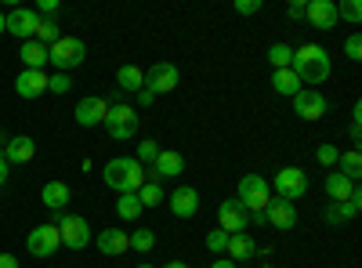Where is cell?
I'll return each instance as SVG.
<instances>
[{
	"label": "cell",
	"mask_w": 362,
	"mask_h": 268,
	"mask_svg": "<svg viewBox=\"0 0 362 268\" xmlns=\"http://www.w3.org/2000/svg\"><path fill=\"white\" fill-rule=\"evenodd\" d=\"M37 25H40V15L33 8H15V11L4 15V33H11L18 40H33Z\"/></svg>",
	"instance_id": "8fae6325"
},
{
	"label": "cell",
	"mask_w": 362,
	"mask_h": 268,
	"mask_svg": "<svg viewBox=\"0 0 362 268\" xmlns=\"http://www.w3.org/2000/svg\"><path fill=\"white\" fill-rule=\"evenodd\" d=\"M247 225H250V214H247V206L239 199H225L218 206V228L221 232L235 235V232H247Z\"/></svg>",
	"instance_id": "4fadbf2b"
},
{
	"label": "cell",
	"mask_w": 362,
	"mask_h": 268,
	"mask_svg": "<svg viewBox=\"0 0 362 268\" xmlns=\"http://www.w3.org/2000/svg\"><path fill=\"white\" fill-rule=\"evenodd\" d=\"M15 91H18V98H40L47 91V73L44 69H22L15 76Z\"/></svg>",
	"instance_id": "ffe728a7"
},
{
	"label": "cell",
	"mask_w": 362,
	"mask_h": 268,
	"mask_svg": "<svg viewBox=\"0 0 362 268\" xmlns=\"http://www.w3.org/2000/svg\"><path fill=\"white\" fill-rule=\"evenodd\" d=\"M358 211H362V192L355 189V192H351V196H348V199L337 206V218H355Z\"/></svg>",
	"instance_id": "d590c367"
},
{
	"label": "cell",
	"mask_w": 362,
	"mask_h": 268,
	"mask_svg": "<svg viewBox=\"0 0 362 268\" xmlns=\"http://www.w3.org/2000/svg\"><path fill=\"white\" fill-rule=\"evenodd\" d=\"M54 11H58V0H40V8H37V15H40V18H44V15L51 18Z\"/></svg>",
	"instance_id": "60d3db41"
},
{
	"label": "cell",
	"mask_w": 362,
	"mask_h": 268,
	"mask_svg": "<svg viewBox=\"0 0 362 268\" xmlns=\"http://www.w3.org/2000/svg\"><path fill=\"white\" fill-rule=\"evenodd\" d=\"M210 268H239L232 257H218V261H210Z\"/></svg>",
	"instance_id": "bcb514c9"
},
{
	"label": "cell",
	"mask_w": 362,
	"mask_h": 268,
	"mask_svg": "<svg viewBox=\"0 0 362 268\" xmlns=\"http://www.w3.org/2000/svg\"><path fill=\"white\" fill-rule=\"evenodd\" d=\"M102 182L112 189V192H138L145 182H148V174H145V167L134 160V156H116V160H109L105 167H102Z\"/></svg>",
	"instance_id": "7a4b0ae2"
},
{
	"label": "cell",
	"mask_w": 362,
	"mask_h": 268,
	"mask_svg": "<svg viewBox=\"0 0 362 268\" xmlns=\"http://www.w3.org/2000/svg\"><path fill=\"white\" fill-rule=\"evenodd\" d=\"M22 66L25 69H44L47 66V47L44 44H37V40H22Z\"/></svg>",
	"instance_id": "d4e9b609"
},
{
	"label": "cell",
	"mask_w": 362,
	"mask_h": 268,
	"mask_svg": "<svg viewBox=\"0 0 362 268\" xmlns=\"http://www.w3.org/2000/svg\"><path fill=\"white\" fill-rule=\"evenodd\" d=\"M305 18L312 22V29H337V4L334 0H308Z\"/></svg>",
	"instance_id": "e0dca14e"
},
{
	"label": "cell",
	"mask_w": 362,
	"mask_h": 268,
	"mask_svg": "<svg viewBox=\"0 0 362 268\" xmlns=\"http://www.w3.org/2000/svg\"><path fill=\"white\" fill-rule=\"evenodd\" d=\"M163 268H189V264H185V261H167Z\"/></svg>",
	"instance_id": "7dc6e473"
},
{
	"label": "cell",
	"mask_w": 362,
	"mask_h": 268,
	"mask_svg": "<svg viewBox=\"0 0 362 268\" xmlns=\"http://www.w3.org/2000/svg\"><path fill=\"white\" fill-rule=\"evenodd\" d=\"M116 83H119V91H141L145 87V69H138V66H119L116 69Z\"/></svg>",
	"instance_id": "484cf974"
},
{
	"label": "cell",
	"mask_w": 362,
	"mask_h": 268,
	"mask_svg": "<svg viewBox=\"0 0 362 268\" xmlns=\"http://www.w3.org/2000/svg\"><path fill=\"white\" fill-rule=\"evenodd\" d=\"M131 250H138V254L156 250V232H153V228H138V232H131Z\"/></svg>",
	"instance_id": "1f68e13d"
},
{
	"label": "cell",
	"mask_w": 362,
	"mask_h": 268,
	"mask_svg": "<svg viewBox=\"0 0 362 268\" xmlns=\"http://www.w3.org/2000/svg\"><path fill=\"white\" fill-rule=\"evenodd\" d=\"M8 174H11V167H8V160H4V156H0V189L8 185Z\"/></svg>",
	"instance_id": "7bdbcfd3"
},
{
	"label": "cell",
	"mask_w": 362,
	"mask_h": 268,
	"mask_svg": "<svg viewBox=\"0 0 362 268\" xmlns=\"http://www.w3.org/2000/svg\"><path fill=\"white\" fill-rule=\"evenodd\" d=\"M0 33H4V11H0Z\"/></svg>",
	"instance_id": "c3c4849f"
},
{
	"label": "cell",
	"mask_w": 362,
	"mask_h": 268,
	"mask_svg": "<svg viewBox=\"0 0 362 268\" xmlns=\"http://www.w3.org/2000/svg\"><path fill=\"white\" fill-rule=\"evenodd\" d=\"M69 87H73L69 73H54V76H47V91H51V95H66Z\"/></svg>",
	"instance_id": "74e56055"
},
{
	"label": "cell",
	"mask_w": 362,
	"mask_h": 268,
	"mask_svg": "<svg viewBox=\"0 0 362 268\" xmlns=\"http://www.w3.org/2000/svg\"><path fill=\"white\" fill-rule=\"evenodd\" d=\"M337 156H341L337 145H319V148H315V160H319L322 167H337Z\"/></svg>",
	"instance_id": "8d00e7d4"
},
{
	"label": "cell",
	"mask_w": 362,
	"mask_h": 268,
	"mask_svg": "<svg viewBox=\"0 0 362 268\" xmlns=\"http://www.w3.org/2000/svg\"><path fill=\"white\" fill-rule=\"evenodd\" d=\"M156 156H160V141H153V138H145V141H138V163L145 167V163H156Z\"/></svg>",
	"instance_id": "d6a6232c"
},
{
	"label": "cell",
	"mask_w": 362,
	"mask_h": 268,
	"mask_svg": "<svg viewBox=\"0 0 362 268\" xmlns=\"http://www.w3.org/2000/svg\"><path fill=\"white\" fill-rule=\"evenodd\" d=\"M69 185L66 182H47L44 189H40V199H44V206L47 211H54V214H62L66 211V203H69Z\"/></svg>",
	"instance_id": "7402d4cb"
},
{
	"label": "cell",
	"mask_w": 362,
	"mask_h": 268,
	"mask_svg": "<svg viewBox=\"0 0 362 268\" xmlns=\"http://www.w3.org/2000/svg\"><path fill=\"white\" fill-rule=\"evenodd\" d=\"M105 112H109V102H105V98L87 95V98L76 102V112H73V116H76V124H80V127H102Z\"/></svg>",
	"instance_id": "5bb4252c"
},
{
	"label": "cell",
	"mask_w": 362,
	"mask_h": 268,
	"mask_svg": "<svg viewBox=\"0 0 362 268\" xmlns=\"http://www.w3.org/2000/svg\"><path fill=\"white\" fill-rule=\"evenodd\" d=\"M337 170L358 185V177H362V153H358V148H348V153L337 156Z\"/></svg>",
	"instance_id": "4316f807"
},
{
	"label": "cell",
	"mask_w": 362,
	"mask_h": 268,
	"mask_svg": "<svg viewBox=\"0 0 362 268\" xmlns=\"http://www.w3.org/2000/svg\"><path fill=\"white\" fill-rule=\"evenodd\" d=\"M58 247H62V235H58L54 225H37L33 232L25 235V250L33 257H51Z\"/></svg>",
	"instance_id": "30bf717a"
},
{
	"label": "cell",
	"mask_w": 362,
	"mask_h": 268,
	"mask_svg": "<svg viewBox=\"0 0 362 268\" xmlns=\"http://www.w3.org/2000/svg\"><path fill=\"white\" fill-rule=\"evenodd\" d=\"M167 206H170V214L181 218V221H189L199 214V192L196 185H177L170 196H167Z\"/></svg>",
	"instance_id": "7c38bea8"
},
{
	"label": "cell",
	"mask_w": 362,
	"mask_h": 268,
	"mask_svg": "<svg viewBox=\"0 0 362 268\" xmlns=\"http://www.w3.org/2000/svg\"><path fill=\"white\" fill-rule=\"evenodd\" d=\"M206 250L221 257V254L228 250V232H221V228H214V232H206Z\"/></svg>",
	"instance_id": "e575fe53"
},
{
	"label": "cell",
	"mask_w": 362,
	"mask_h": 268,
	"mask_svg": "<svg viewBox=\"0 0 362 268\" xmlns=\"http://www.w3.org/2000/svg\"><path fill=\"white\" fill-rule=\"evenodd\" d=\"M138 109L134 105H127V102H112L109 105V112H105V120H102V127L109 131V138H116V141H131L134 134H138Z\"/></svg>",
	"instance_id": "3957f363"
},
{
	"label": "cell",
	"mask_w": 362,
	"mask_h": 268,
	"mask_svg": "<svg viewBox=\"0 0 362 268\" xmlns=\"http://www.w3.org/2000/svg\"><path fill=\"white\" fill-rule=\"evenodd\" d=\"M268 62L276 66V69H290V62H293V47H290V44H272V47H268Z\"/></svg>",
	"instance_id": "4dcf8cb0"
},
{
	"label": "cell",
	"mask_w": 362,
	"mask_h": 268,
	"mask_svg": "<svg viewBox=\"0 0 362 268\" xmlns=\"http://www.w3.org/2000/svg\"><path fill=\"white\" fill-rule=\"evenodd\" d=\"M286 15H290L293 22H297V18H305V4H300V0H293V4L286 8Z\"/></svg>",
	"instance_id": "b9f144b4"
},
{
	"label": "cell",
	"mask_w": 362,
	"mask_h": 268,
	"mask_svg": "<svg viewBox=\"0 0 362 268\" xmlns=\"http://www.w3.org/2000/svg\"><path fill=\"white\" fill-rule=\"evenodd\" d=\"M272 91L283 95V98H293L297 91H305V87H300V80L293 76V69H276L272 73Z\"/></svg>",
	"instance_id": "cb8c5ba5"
},
{
	"label": "cell",
	"mask_w": 362,
	"mask_h": 268,
	"mask_svg": "<svg viewBox=\"0 0 362 268\" xmlns=\"http://www.w3.org/2000/svg\"><path fill=\"white\" fill-rule=\"evenodd\" d=\"M95 247H98L105 257H119V254L131 250V232H124V228H105V232L95 235Z\"/></svg>",
	"instance_id": "ac0fdd59"
},
{
	"label": "cell",
	"mask_w": 362,
	"mask_h": 268,
	"mask_svg": "<svg viewBox=\"0 0 362 268\" xmlns=\"http://www.w3.org/2000/svg\"><path fill=\"white\" fill-rule=\"evenodd\" d=\"M264 4H261V0H235V11L239 15H257Z\"/></svg>",
	"instance_id": "ab89813d"
},
{
	"label": "cell",
	"mask_w": 362,
	"mask_h": 268,
	"mask_svg": "<svg viewBox=\"0 0 362 268\" xmlns=\"http://www.w3.org/2000/svg\"><path fill=\"white\" fill-rule=\"evenodd\" d=\"M290 102H293V112L300 116V120H308V124L322 120V116L329 112V102H326V95H322V91H312V87H305V91H297Z\"/></svg>",
	"instance_id": "9c48e42d"
},
{
	"label": "cell",
	"mask_w": 362,
	"mask_h": 268,
	"mask_svg": "<svg viewBox=\"0 0 362 268\" xmlns=\"http://www.w3.org/2000/svg\"><path fill=\"white\" fill-rule=\"evenodd\" d=\"M138 203H141V206H160V203H167L163 185H160V182H145V185L138 189Z\"/></svg>",
	"instance_id": "f1b7e54d"
},
{
	"label": "cell",
	"mask_w": 362,
	"mask_h": 268,
	"mask_svg": "<svg viewBox=\"0 0 362 268\" xmlns=\"http://www.w3.org/2000/svg\"><path fill=\"white\" fill-rule=\"evenodd\" d=\"M344 54L351 58V62H358V58H362V37H358V33H348V40H344Z\"/></svg>",
	"instance_id": "f35d334b"
},
{
	"label": "cell",
	"mask_w": 362,
	"mask_h": 268,
	"mask_svg": "<svg viewBox=\"0 0 362 268\" xmlns=\"http://www.w3.org/2000/svg\"><path fill=\"white\" fill-rule=\"evenodd\" d=\"M0 156L8 160V167L11 163H29L37 156V141L29 138V134H15V138H8V145L0 148Z\"/></svg>",
	"instance_id": "d6986e66"
},
{
	"label": "cell",
	"mask_w": 362,
	"mask_h": 268,
	"mask_svg": "<svg viewBox=\"0 0 362 268\" xmlns=\"http://www.w3.org/2000/svg\"><path fill=\"white\" fill-rule=\"evenodd\" d=\"M58 37H62V29L54 25V18H40V25H37V33H33V40L37 44H44V47H51Z\"/></svg>",
	"instance_id": "f546056e"
},
{
	"label": "cell",
	"mask_w": 362,
	"mask_h": 268,
	"mask_svg": "<svg viewBox=\"0 0 362 268\" xmlns=\"http://www.w3.org/2000/svg\"><path fill=\"white\" fill-rule=\"evenodd\" d=\"M156 102V95L153 91H145V87H141V91H138V105H153Z\"/></svg>",
	"instance_id": "ee69618b"
},
{
	"label": "cell",
	"mask_w": 362,
	"mask_h": 268,
	"mask_svg": "<svg viewBox=\"0 0 362 268\" xmlns=\"http://www.w3.org/2000/svg\"><path fill=\"white\" fill-rule=\"evenodd\" d=\"M264 268H272V264H264Z\"/></svg>",
	"instance_id": "f907efd6"
},
{
	"label": "cell",
	"mask_w": 362,
	"mask_h": 268,
	"mask_svg": "<svg viewBox=\"0 0 362 268\" xmlns=\"http://www.w3.org/2000/svg\"><path fill=\"white\" fill-rule=\"evenodd\" d=\"M272 192H276L279 199L286 203H297V199H305L308 196V174L300 170V167H279L276 177H272Z\"/></svg>",
	"instance_id": "5b68a950"
},
{
	"label": "cell",
	"mask_w": 362,
	"mask_h": 268,
	"mask_svg": "<svg viewBox=\"0 0 362 268\" xmlns=\"http://www.w3.org/2000/svg\"><path fill=\"white\" fill-rule=\"evenodd\" d=\"M351 22V25H358L362 22V4H358V0H344V4L337 8V22Z\"/></svg>",
	"instance_id": "836d02e7"
},
{
	"label": "cell",
	"mask_w": 362,
	"mask_h": 268,
	"mask_svg": "<svg viewBox=\"0 0 362 268\" xmlns=\"http://www.w3.org/2000/svg\"><path fill=\"white\" fill-rule=\"evenodd\" d=\"M54 228H58V235H62V247H69V250H83L95 235H90V225H87V218H80V214H58V221H54Z\"/></svg>",
	"instance_id": "52a82bcc"
},
{
	"label": "cell",
	"mask_w": 362,
	"mask_h": 268,
	"mask_svg": "<svg viewBox=\"0 0 362 268\" xmlns=\"http://www.w3.org/2000/svg\"><path fill=\"white\" fill-rule=\"evenodd\" d=\"M264 221L279 232H290L297 228V203H286V199H272L264 206Z\"/></svg>",
	"instance_id": "9a60e30c"
},
{
	"label": "cell",
	"mask_w": 362,
	"mask_h": 268,
	"mask_svg": "<svg viewBox=\"0 0 362 268\" xmlns=\"http://www.w3.org/2000/svg\"><path fill=\"white\" fill-rule=\"evenodd\" d=\"M355 189H358V185L351 182V177H344L341 170H329V174H326V182H322V192H326V199H329V203H337V206H341V203H344V199H348Z\"/></svg>",
	"instance_id": "44dd1931"
},
{
	"label": "cell",
	"mask_w": 362,
	"mask_h": 268,
	"mask_svg": "<svg viewBox=\"0 0 362 268\" xmlns=\"http://www.w3.org/2000/svg\"><path fill=\"white\" fill-rule=\"evenodd\" d=\"M0 268H18V257L15 254H0Z\"/></svg>",
	"instance_id": "f6af8a7d"
},
{
	"label": "cell",
	"mask_w": 362,
	"mask_h": 268,
	"mask_svg": "<svg viewBox=\"0 0 362 268\" xmlns=\"http://www.w3.org/2000/svg\"><path fill=\"white\" fill-rule=\"evenodd\" d=\"M83 58H87V47H83L80 37H66V33H62V37L47 47V62H51L58 73H69V69L83 66Z\"/></svg>",
	"instance_id": "277c9868"
},
{
	"label": "cell",
	"mask_w": 362,
	"mask_h": 268,
	"mask_svg": "<svg viewBox=\"0 0 362 268\" xmlns=\"http://www.w3.org/2000/svg\"><path fill=\"white\" fill-rule=\"evenodd\" d=\"M239 203L247 206V214H264V206L272 203V185L261 174H243L239 177Z\"/></svg>",
	"instance_id": "8992f818"
},
{
	"label": "cell",
	"mask_w": 362,
	"mask_h": 268,
	"mask_svg": "<svg viewBox=\"0 0 362 268\" xmlns=\"http://www.w3.org/2000/svg\"><path fill=\"white\" fill-rule=\"evenodd\" d=\"M177 83H181V69L174 62H156L145 69V91L153 95H170Z\"/></svg>",
	"instance_id": "ba28073f"
},
{
	"label": "cell",
	"mask_w": 362,
	"mask_h": 268,
	"mask_svg": "<svg viewBox=\"0 0 362 268\" xmlns=\"http://www.w3.org/2000/svg\"><path fill=\"white\" fill-rule=\"evenodd\" d=\"M138 268H153V264H138Z\"/></svg>",
	"instance_id": "681fc988"
},
{
	"label": "cell",
	"mask_w": 362,
	"mask_h": 268,
	"mask_svg": "<svg viewBox=\"0 0 362 268\" xmlns=\"http://www.w3.org/2000/svg\"><path fill=\"white\" fill-rule=\"evenodd\" d=\"M145 211V206L138 203V192H124L116 199V214L124 218V221H138V214Z\"/></svg>",
	"instance_id": "83f0119b"
},
{
	"label": "cell",
	"mask_w": 362,
	"mask_h": 268,
	"mask_svg": "<svg viewBox=\"0 0 362 268\" xmlns=\"http://www.w3.org/2000/svg\"><path fill=\"white\" fill-rule=\"evenodd\" d=\"M235 264L239 261H250L254 254H257V243L250 240V232H235V235H228V250H225Z\"/></svg>",
	"instance_id": "603a6c76"
},
{
	"label": "cell",
	"mask_w": 362,
	"mask_h": 268,
	"mask_svg": "<svg viewBox=\"0 0 362 268\" xmlns=\"http://www.w3.org/2000/svg\"><path fill=\"white\" fill-rule=\"evenodd\" d=\"M293 76L300 80V87H312L319 91V83L329 80L334 73V62H329V51L322 44H305V47H293V62H290Z\"/></svg>",
	"instance_id": "6da1fadb"
},
{
	"label": "cell",
	"mask_w": 362,
	"mask_h": 268,
	"mask_svg": "<svg viewBox=\"0 0 362 268\" xmlns=\"http://www.w3.org/2000/svg\"><path fill=\"white\" fill-rule=\"evenodd\" d=\"M181 174H185V156H181V153H170V148H167V153H163V148H160V156H156V163H153V174H148V182H167V177H181Z\"/></svg>",
	"instance_id": "2e32d148"
}]
</instances>
